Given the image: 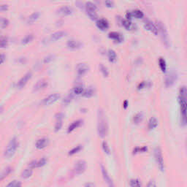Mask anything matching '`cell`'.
<instances>
[{
    "label": "cell",
    "mask_w": 187,
    "mask_h": 187,
    "mask_svg": "<svg viewBox=\"0 0 187 187\" xmlns=\"http://www.w3.org/2000/svg\"><path fill=\"white\" fill-rule=\"evenodd\" d=\"M178 101L181 105V121L183 124L187 125V87L181 86L179 90Z\"/></svg>",
    "instance_id": "6da1fadb"
},
{
    "label": "cell",
    "mask_w": 187,
    "mask_h": 187,
    "mask_svg": "<svg viewBox=\"0 0 187 187\" xmlns=\"http://www.w3.org/2000/svg\"><path fill=\"white\" fill-rule=\"evenodd\" d=\"M97 131L99 136L101 137H105L108 134V124H107L106 120H105L104 112L101 109L98 111Z\"/></svg>",
    "instance_id": "7a4b0ae2"
},
{
    "label": "cell",
    "mask_w": 187,
    "mask_h": 187,
    "mask_svg": "<svg viewBox=\"0 0 187 187\" xmlns=\"http://www.w3.org/2000/svg\"><path fill=\"white\" fill-rule=\"evenodd\" d=\"M19 143L18 141V139L14 137L8 143L6 149L5 151V157L7 158H10L14 155L19 147Z\"/></svg>",
    "instance_id": "3957f363"
},
{
    "label": "cell",
    "mask_w": 187,
    "mask_h": 187,
    "mask_svg": "<svg viewBox=\"0 0 187 187\" xmlns=\"http://www.w3.org/2000/svg\"><path fill=\"white\" fill-rule=\"evenodd\" d=\"M157 26L158 29V32H159V34H160L163 43H164L166 46H169L170 45V38H169L168 30H167L164 24L161 21H157Z\"/></svg>",
    "instance_id": "277c9868"
},
{
    "label": "cell",
    "mask_w": 187,
    "mask_h": 187,
    "mask_svg": "<svg viewBox=\"0 0 187 187\" xmlns=\"http://www.w3.org/2000/svg\"><path fill=\"white\" fill-rule=\"evenodd\" d=\"M154 157H155V160L157 161L159 168L161 171H163L164 170V159H163L162 151H161V148L159 147H157L154 149Z\"/></svg>",
    "instance_id": "5b68a950"
},
{
    "label": "cell",
    "mask_w": 187,
    "mask_h": 187,
    "mask_svg": "<svg viewBox=\"0 0 187 187\" xmlns=\"http://www.w3.org/2000/svg\"><path fill=\"white\" fill-rule=\"evenodd\" d=\"M178 75L175 71L170 72L168 75H166L164 79V83L165 86L167 87L171 86L175 83V82L177 81Z\"/></svg>",
    "instance_id": "8992f818"
},
{
    "label": "cell",
    "mask_w": 187,
    "mask_h": 187,
    "mask_svg": "<svg viewBox=\"0 0 187 187\" xmlns=\"http://www.w3.org/2000/svg\"><path fill=\"white\" fill-rule=\"evenodd\" d=\"M86 163L83 160H79L75 163L74 166V172L77 175H81L86 170Z\"/></svg>",
    "instance_id": "52a82bcc"
},
{
    "label": "cell",
    "mask_w": 187,
    "mask_h": 187,
    "mask_svg": "<svg viewBox=\"0 0 187 187\" xmlns=\"http://www.w3.org/2000/svg\"><path fill=\"white\" fill-rule=\"evenodd\" d=\"M48 85V80L45 78H42L36 83V84L34 86V92H39V91L44 89L46 88Z\"/></svg>",
    "instance_id": "ba28073f"
},
{
    "label": "cell",
    "mask_w": 187,
    "mask_h": 187,
    "mask_svg": "<svg viewBox=\"0 0 187 187\" xmlns=\"http://www.w3.org/2000/svg\"><path fill=\"white\" fill-rule=\"evenodd\" d=\"M101 171H102V175L103 178H104L105 181L106 182L107 184H108V187H115V186H114V183L112 181V179L110 178V175H109L108 172H107L106 169H105L104 167L102 166V165L101 166Z\"/></svg>",
    "instance_id": "9c48e42d"
},
{
    "label": "cell",
    "mask_w": 187,
    "mask_h": 187,
    "mask_svg": "<svg viewBox=\"0 0 187 187\" xmlns=\"http://www.w3.org/2000/svg\"><path fill=\"white\" fill-rule=\"evenodd\" d=\"M60 98V94L58 93H54L50 94V95H49L48 97L45 98L44 99V101H43V103L45 105H50L53 104V103L56 102V101L58 100Z\"/></svg>",
    "instance_id": "30bf717a"
},
{
    "label": "cell",
    "mask_w": 187,
    "mask_h": 187,
    "mask_svg": "<svg viewBox=\"0 0 187 187\" xmlns=\"http://www.w3.org/2000/svg\"><path fill=\"white\" fill-rule=\"evenodd\" d=\"M67 46L68 47V48L72 49V50H76L82 47V43L77 40L70 39L67 43Z\"/></svg>",
    "instance_id": "8fae6325"
},
{
    "label": "cell",
    "mask_w": 187,
    "mask_h": 187,
    "mask_svg": "<svg viewBox=\"0 0 187 187\" xmlns=\"http://www.w3.org/2000/svg\"><path fill=\"white\" fill-rule=\"evenodd\" d=\"M144 26L146 29L150 31V32H152L153 34H156V35L158 34V29L157 25L154 24V23L152 22L151 21H149V20L146 21V22H145Z\"/></svg>",
    "instance_id": "7c38bea8"
},
{
    "label": "cell",
    "mask_w": 187,
    "mask_h": 187,
    "mask_svg": "<svg viewBox=\"0 0 187 187\" xmlns=\"http://www.w3.org/2000/svg\"><path fill=\"white\" fill-rule=\"evenodd\" d=\"M32 78V72H29L25 75L23 77L21 78V79L17 83V87L19 88H22L25 86V85L26 84L27 82L29 81V80H30Z\"/></svg>",
    "instance_id": "4fadbf2b"
},
{
    "label": "cell",
    "mask_w": 187,
    "mask_h": 187,
    "mask_svg": "<svg viewBox=\"0 0 187 187\" xmlns=\"http://www.w3.org/2000/svg\"><path fill=\"white\" fill-rule=\"evenodd\" d=\"M47 163V159L45 157L41 158L40 159L37 161H33L30 163L29 167L31 168H38L43 167Z\"/></svg>",
    "instance_id": "5bb4252c"
},
{
    "label": "cell",
    "mask_w": 187,
    "mask_h": 187,
    "mask_svg": "<svg viewBox=\"0 0 187 187\" xmlns=\"http://www.w3.org/2000/svg\"><path fill=\"white\" fill-rule=\"evenodd\" d=\"M76 71H77V74L78 75H83L88 71V65L84 64V63L79 64L77 66V68H76Z\"/></svg>",
    "instance_id": "9a60e30c"
},
{
    "label": "cell",
    "mask_w": 187,
    "mask_h": 187,
    "mask_svg": "<svg viewBox=\"0 0 187 187\" xmlns=\"http://www.w3.org/2000/svg\"><path fill=\"white\" fill-rule=\"evenodd\" d=\"M96 24H97V26L99 29H101L102 31L107 30L109 28L108 21L105 19H101L98 20Z\"/></svg>",
    "instance_id": "2e32d148"
},
{
    "label": "cell",
    "mask_w": 187,
    "mask_h": 187,
    "mask_svg": "<svg viewBox=\"0 0 187 187\" xmlns=\"http://www.w3.org/2000/svg\"><path fill=\"white\" fill-rule=\"evenodd\" d=\"M143 16H144L143 12L140 10H134L132 11L127 12V13H126V17L128 19L132 17H135L136 19H141V18L143 17Z\"/></svg>",
    "instance_id": "e0dca14e"
},
{
    "label": "cell",
    "mask_w": 187,
    "mask_h": 187,
    "mask_svg": "<svg viewBox=\"0 0 187 187\" xmlns=\"http://www.w3.org/2000/svg\"><path fill=\"white\" fill-rule=\"evenodd\" d=\"M48 145V140L45 137H43V138L39 139L36 143V148L37 149H43V148H46L47 146Z\"/></svg>",
    "instance_id": "ac0fdd59"
},
{
    "label": "cell",
    "mask_w": 187,
    "mask_h": 187,
    "mask_svg": "<svg viewBox=\"0 0 187 187\" xmlns=\"http://www.w3.org/2000/svg\"><path fill=\"white\" fill-rule=\"evenodd\" d=\"M108 37H110V39L115 40L116 42H118V43H121L123 40V36L121 35L120 33H119V32H110L108 34Z\"/></svg>",
    "instance_id": "d6986e66"
},
{
    "label": "cell",
    "mask_w": 187,
    "mask_h": 187,
    "mask_svg": "<svg viewBox=\"0 0 187 187\" xmlns=\"http://www.w3.org/2000/svg\"><path fill=\"white\" fill-rule=\"evenodd\" d=\"M66 32L64 31H59V32H56L55 33L52 34L50 36V40L53 41H56L58 40L61 39V38L64 37L66 35Z\"/></svg>",
    "instance_id": "ffe728a7"
},
{
    "label": "cell",
    "mask_w": 187,
    "mask_h": 187,
    "mask_svg": "<svg viewBox=\"0 0 187 187\" xmlns=\"http://www.w3.org/2000/svg\"><path fill=\"white\" fill-rule=\"evenodd\" d=\"M83 123V121L82 120H77V121H74V122H72L71 124L69 126V127L68 129V133H70V132H72V131H74V130H75V129H77L78 127H79L80 126H81V124Z\"/></svg>",
    "instance_id": "44dd1931"
},
{
    "label": "cell",
    "mask_w": 187,
    "mask_h": 187,
    "mask_svg": "<svg viewBox=\"0 0 187 187\" xmlns=\"http://www.w3.org/2000/svg\"><path fill=\"white\" fill-rule=\"evenodd\" d=\"M73 12L72 9L69 6H63L59 10V12L63 16H69L71 15Z\"/></svg>",
    "instance_id": "7402d4cb"
},
{
    "label": "cell",
    "mask_w": 187,
    "mask_h": 187,
    "mask_svg": "<svg viewBox=\"0 0 187 187\" xmlns=\"http://www.w3.org/2000/svg\"><path fill=\"white\" fill-rule=\"evenodd\" d=\"M62 118H63V114L62 113H59L58 116H56V125H55V131L57 132L59 130H61V126H62Z\"/></svg>",
    "instance_id": "603a6c76"
},
{
    "label": "cell",
    "mask_w": 187,
    "mask_h": 187,
    "mask_svg": "<svg viewBox=\"0 0 187 187\" xmlns=\"http://www.w3.org/2000/svg\"><path fill=\"white\" fill-rule=\"evenodd\" d=\"M39 17H40L39 12H33L32 15L29 16L28 19H27V23H29V24H32V23L35 22V21L39 19Z\"/></svg>",
    "instance_id": "cb8c5ba5"
},
{
    "label": "cell",
    "mask_w": 187,
    "mask_h": 187,
    "mask_svg": "<svg viewBox=\"0 0 187 187\" xmlns=\"http://www.w3.org/2000/svg\"><path fill=\"white\" fill-rule=\"evenodd\" d=\"M158 125V121L155 117H151L149 119L148 123V128L149 130H152L155 129Z\"/></svg>",
    "instance_id": "d4e9b609"
},
{
    "label": "cell",
    "mask_w": 187,
    "mask_h": 187,
    "mask_svg": "<svg viewBox=\"0 0 187 187\" xmlns=\"http://www.w3.org/2000/svg\"><path fill=\"white\" fill-rule=\"evenodd\" d=\"M94 93H95V90L94 88H92V87H89V88H86V90H84L83 93V97H86V98H90L92 97H93L94 95Z\"/></svg>",
    "instance_id": "484cf974"
},
{
    "label": "cell",
    "mask_w": 187,
    "mask_h": 187,
    "mask_svg": "<svg viewBox=\"0 0 187 187\" xmlns=\"http://www.w3.org/2000/svg\"><path fill=\"white\" fill-rule=\"evenodd\" d=\"M86 10L87 13L88 12H96L97 10V7L94 3L91 2H88L86 3Z\"/></svg>",
    "instance_id": "4316f807"
},
{
    "label": "cell",
    "mask_w": 187,
    "mask_h": 187,
    "mask_svg": "<svg viewBox=\"0 0 187 187\" xmlns=\"http://www.w3.org/2000/svg\"><path fill=\"white\" fill-rule=\"evenodd\" d=\"M32 173H33V171H32V168H26L25 169V170L22 172V173H21V177L24 179H27L32 176Z\"/></svg>",
    "instance_id": "83f0119b"
},
{
    "label": "cell",
    "mask_w": 187,
    "mask_h": 187,
    "mask_svg": "<svg viewBox=\"0 0 187 187\" xmlns=\"http://www.w3.org/2000/svg\"><path fill=\"white\" fill-rule=\"evenodd\" d=\"M108 56L109 61H111V62H115L117 59V55H116V53L112 49H110L108 52Z\"/></svg>",
    "instance_id": "f1b7e54d"
},
{
    "label": "cell",
    "mask_w": 187,
    "mask_h": 187,
    "mask_svg": "<svg viewBox=\"0 0 187 187\" xmlns=\"http://www.w3.org/2000/svg\"><path fill=\"white\" fill-rule=\"evenodd\" d=\"M83 92H84V89H83V87L81 85H78L74 87L73 90H72V92L75 95H81V94H83Z\"/></svg>",
    "instance_id": "f546056e"
},
{
    "label": "cell",
    "mask_w": 187,
    "mask_h": 187,
    "mask_svg": "<svg viewBox=\"0 0 187 187\" xmlns=\"http://www.w3.org/2000/svg\"><path fill=\"white\" fill-rule=\"evenodd\" d=\"M143 113H137L135 116H134L133 121L135 124H138V123H140L141 121H143Z\"/></svg>",
    "instance_id": "4dcf8cb0"
},
{
    "label": "cell",
    "mask_w": 187,
    "mask_h": 187,
    "mask_svg": "<svg viewBox=\"0 0 187 187\" xmlns=\"http://www.w3.org/2000/svg\"><path fill=\"white\" fill-rule=\"evenodd\" d=\"M33 38H34L33 34H27L26 37H24L22 40H21V43L23 45L28 44L29 43H30V42L33 40Z\"/></svg>",
    "instance_id": "1f68e13d"
},
{
    "label": "cell",
    "mask_w": 187,
    "mask_h": 187,
    "mask_svg": "<svg viewBox=\"0 0 187 187\" xmlns=\"http://www.w3.org/2000/svg\"><path fill=\"white\" fill-rule=\"evenodd\" d=\"M130 186L131 187H142V184L138 179H131L130 181Z\"/></svg>",
    "instance_id": "d6a6232c"
},
{
    "label": "cell",
    "mask_w": 187,
    "mask_h": 187,
    "mask_svg": "<svg viewBox=\"0 0 187 187\" xmlns=\"http://www.w3.org/2000/svg\"><path fill=\"white\" fill-rule=\"evenodd\" d=\"M122 25L126 29H131L133 28V24L131 21H130L129 20H123L122 21Z\"/></svg>",
    "instance_id": "836d02e7"
},
{
    "label": "cell",
    "mask_w": 187,
    "mask_h": 187,
    "mask_svg": "<svg viewBox=\"0 0 187 187\" xmlns=\"http://www.w3.org/2000/svg\"><path fill=\"white\" fill-rule=\"evenodd\" d=\"M11 170H12V168H10V167H8V168H5V170H3V171L1 174V180H3L5 177H7V176L10 173Z\"/></svg>",
    "instance_id": "e575fe53"
},
{
    "label": "cell",
    "mask_w": 187,
    "mask_h": 187,
    "mask_svg": "<svg viewBox=\"0 0 187 187\" xmlns=\"http://www.w3.org/2000/svg\"><path fill=\"white\" fill-rule=\"evenodd\" d=\"M99 70H100V71L102 73V75L104 77H108L109 72H108V68H107L105 65H103L102 64H99Z\"/></svg>",
    "instance_id": "d590c367"
},
{
    "label": "cell",
    "mask_w": 187,
    "mask_h": 187,
    "mask_svg": "<svg viewBox=\"0 0 187 187\" xmlns=\"http://www.w3.org/2000/svg\"><path fill=\"white\" fill-rule=\"evenodd\" d=\"M159 67H160L161 71L165 72V70H166V68H167L165 60L163 59V58H160L159 60Z\"/></svg>",
    "instance_id": "8d00e7d4"
},
{
    "label": "cell",
    "mask_w": 187,
    "mask_h": 187,
    "mask_svg": "<svg viewBox=\"0 0 187 187\" xmlns=\"http://www.w3.org/2000/svg\"><path fill=\"white\" fill-rule=\"evenodd\" d=\"M82 149V146L79 145V146H77L75 148H73L71 151H70L69 152V155H74V154L78 153L79 151H81V150Z\"/></svg>",
    "instance_id": "74e56055"
},
{
    "label": "cell",
    "mask_w": 187,
    "mask_h": 187,
    "mask_svg": "<svg viewBox=\"0 0 187 187\" xmlns=\"http://www.w3.org/2000/svg\"><path fill=\"white\" fill-rule=\"evenodd\" d=\"M0 25H1L2 29L6 28V27L9 25L8 20L7 19H5V18H2L1 21H0Z\"/></svg>",
    "instance_id": "f35d334b"
},
{
    "label": "cell",
    "mask_w": 187,
    "mask_h": 187,
    "mask_svg": "<svg viewBox=\"0 0 187 187\" xmlns=\"http://www.w3.org/2000/svg\"><path fill=\"white\" fill-rule=\"evenodd\" d=\"M102 149L105 151V153H106L107 154H110V147H109L108 143L105 142V141H104V142L102 143Z\"/></svg>",
    "instance_id": "ab89813d"
},
{
    "label": "cell",
    "mask_w": 187,
    "mask_h": 187,
    "mask_svg": "<svg viewBox=\"0 0 187 187\" xmlns=\"http://www.w3.org/2000/svg\"><path fill=\"white\" fill-rule=\"evenodd\" d=\"M8 38L6 37H1V47L2 48H6L7 46H8Z\"/></svg>",
    "instance_id": "60d3db41"
},
{
    "label": "cell",
    "mask_w": 187,
    "mask_h": 187,
    "mask_svg": "<svg viewBox=\"0 0 187 187\" xmlns=\"http://www.w3.org/2000/svg\"><path fill=\"white\" fill-rule=\"evenodd\" d=\"M6 187H21V183L17 181H13L8 184Z\"/></svg>",
    "instance_id": "b9f144b4"
},
{
    "label": "cell",
    "mask_w": 187,
    "mask_h": 187,
    "mask_svg": "<svg viewBox=\"0 0 187 187\" xmlns=\"http://www.w3.org/2000/svg\"><path fill=\"white\" fill-rule=\"evenodd\" d=\"M146 151H147L146 147H142V148L137 147V148L134 149L133 152L134 154H137V153H140V152H146Z\"/></svg>",
    "instance_id": "7bdbcfd3"
},
{
    "label": "cell",
    "mask_w": 187,
    "mask_h": 187,
    "mask_svg": "<svg viewBox=\"0 0 187 187\" xmlns=\"http://www.w3.org/2000/svg\"><path fill=\"white\" fill-rule=\"evenodd\" d=\"M74 96H75V94H73V92H72V93H70V94H69L68 95V97L65 98L64 100V103H69L70 101L72 100V99H73Z\"/></svg>",
    "instance_id": "ee69618b"
},
{
    "label": "cell",
    "mask_w": 187,
    "mask_h": 187,
    "mask_svg": "<svg viewBox=\"0 0 187 187\" xmlns=\"http://www.w3.org/2000/svg\"><path fill=\"white\" fill-rule=\"evenodd\" d=\"M54 56L52 55H50V56H48L47 57H45L44 59V62L45 63H49L50 61H51L53 59H54Z\"/></svg>",
    "instance_id": "f6af8a7d"
},
{
    "label": "cell",
    "mask_w": 187,
    "mask_h": 187,
    "mask_svg": "<svg viewBox=\"0 0 187 187\" xmlns=\"http://www.w3.org/2000/svg\"><path fill=\"white\" fill-rule=\"evenodd\" d=\"M8 6L7 5H1V6H0V10L2 12L6 11V10H8Z\"/></svg>",
    "instance_id": "bcb514c9"
},
{
    "label": "cell",
    "mask_w": 187,
    "mask_h": 187,
    "mask_svg": "<svg viewBox=\"0 0 187 187\" xmlns=\"http://www.w3.org/2000/svg\"><path fill=\"white\" fill-rule=\"evenodd\" d=\"M147 187H157V186H156V183L154 181H150L147 185Z\"/></svg>",
    "instance_id": "7dc6e473"
},
{
    "label": "cell",
    "mask_w": 187,
    "mask_h": 187,
    "mask_svg": "<svg viewBox=\"0 0 187 187\" xmlns=\"http://www.w3.org/2000/svg\"><path fill=\"white\" fill-rule=\"evenodd\" d=\"M146 86H147V82L146 83V82H142L139 84L138 88H145Z\"/></svg>",
    "instance_id": "c3c4849f"
},
{
    "label": "cell",
    "mask_w": 187,
    "mask_h": 187,
    "mask_svg": "<svg viewBox=\"0 0 187 187\" xmlns=\"http://www.w3.org/2000/svg\"><path fill=\"white\" fill-rule=\"evenodd\" d=\"M105 5H107V7H113V2L111 1H106L105 2Z\"/></svg>",
    "instance_id": "681fc988"
},
{
    "label": "cell",
    "mask_w": 187,
    "mask_h": 187,
    "mask_svg": "<svg viewBox=\"0 0 187 187\" xmlns=\"http://www.w3.org/2000/svg\"><path fill=\"white\" fill-rule=\"evenodd\" d=\"M85 187H95V185L93 183H87L85 185Z\"/></svg>",
    "instance_id": "f907efd6"
},
{
    "label": "cell",
    "mask_w": 187,
    "mask_h": 187,
    "mask_svg": "<svg viewBox=\"0 0 187 187\" xmlns=\"http://www.w3.org/2000/svg\"><path fill=\"white\" fill-rule=\"evenodd\" d=\"M5 60V54H2V55H1V61H2V64H3V63H4Z\"/></svg>",
    "instance_id": "816d5d0a"
},
{
    "label": "cell",
    "mask_w": 187,
    "mask_h": 187,
    "mask_svg": "<svg viewBox=\"0 0 187 187\" xmlns=\"http://www.w3.org/2000/svg\"><path fill=\"white\" fill-rule=\"evenodd\" d=\"M126 103H127V102L125 101V102H124V108H126V106H127V105H126Z\"/></svg>",
    "instance_id": "f5cc1de1"
}]
</instances>
